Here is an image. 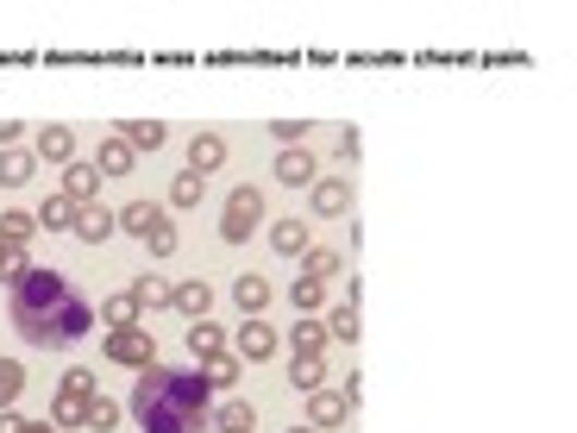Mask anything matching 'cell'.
<instances>
[{"mask_svg":"<svg viewBox=\"0 0 577 433\" xmlns=\"http://www.w3.org/2000/svg\"><path fill=\"white\" fill-rule=\"evenodd\" d=\"M57 389H70V396H100V383H95V371H88V364L63 371V383H57Z\"/></svg>","mask_w":577,"mask_h":433,"instance_id":"8d00e7d4","label":"cell"},{"mask_svg":"<svg viewBox=\"0 0 577 433\" xmlns=\"http://www.w3.org/2000/svg\"><path fill=\"white\" fill-rule=\"evenodd\" d=\"M289 433H321V428H289Z\"/></svg>","mask_w":577,"mask_h":433,"instance_id":"f6af8a7d","label":"cell"},{"mask_svg":"<svg viewBox=\"0 0 577 433\" xmlns=\"http://www.w3.org/2000/svg\"><path fill=\"white\" fill-rule=\"evenodd\" d=\"M100 327H107V333L145 327V308H139V296H132V289H113V296L100 302Z\"/></svg>","mask_w":577,"mask_h":433,"instance_id":"8fae6325","label":"cell"},{"mask_svg":"<svg viewBox=\"0 0 577 433\" xmlns=\"http://www.w3.org/2000/svg\"><path fill=\"white\" fill-rule=\"evenodd\" d=\"M113 232H120V220H113V207H100V202L75 207V227H70V239H82V245H107Z\"/></svg>","mask_w":577,"mask_h":433,"instance_id":"9c48e42d","label":"cell"},{"mask_svg":"<svg viewBox=\"0 0 577 433\" xmlns=\"http://www.w3.org/2000/svg\"><path fill=\"white\" fill-rule=\"evenodd\" d=\"M32 177H38V157L20 152V145H7V152H0V189H25Z\"/></svg>","mask_w":577,"mask_h":433,"instance_id":"d4e9b609","label":"cell"},{"mask_svg":"<svg viewBox=\"0 0 577 433\" xmlns=\"http://www.w3.org/2000/svg\"><path fill=\"white\" fill-rule=\"evenodd\" d=\"M226 352L239 358V364H271V358L283 352V333H276L264 314H245V321L232 327V339H226Z\"/></svg>","mask_w":577,"mask_h":433,"instance_id":"277c9868","label":"cell"},{"mask_svg":"<svg viewBox=\"0 0 577 433\" xmlns=\"http://www.w3.org/2000/svg\"><path fill=\"white\" fill-rule=\"evenodd\" d=\"M176 245H182V232H176V220H170V227H157V232L145 239V252H151V257H170Z\"/></svg>","mask_w":577,"mask_h":433,"instance_id":"74e56055","label":"cell"},{"mask_svg":"<svg viewBox=\"0 0 577 433\" xmlns=\"http://www.w3.org/2000/svg\"><path fill=\"white\" fill-rule=\"evenodd\" d=\"M289 308H296V314H321V308H326V282L296 277V282H289Z\"/></svg>","mask_w":577,"mask_h":433,"instance_id":"d6a6232c","label":"cell"},{"mask_svg":"<svg viewBox=\"0 0 577 433\" xmlns=\"http://www.w3.org/2000/svg\"><path fill=\"white\" fill-rule=\"evenodd\" d=\"M232 302H239V314H264V308L276 302V282L245 270V277H232Z\"/></svg>","mask_w":577,"mask_h":433,"instance_id":"9a60e30c","label":"cell"},{"mask_svg":"<svg viewBox=\"0 0 577 433\" xmlns=\"http://www.w3.org/2000/svg\"><path fill=\"white\" fill-rule=\"evenodd\" d=\"M88 402H95V396H70V389H57V396H50V421H57V428H88Z\"/></svg>","mask_w":577,"mask_h":433,"instance_id":"83f0119b","label":"cell"},{"mask_svg":"<svg viewBox=\"0 0 577 433\" xmlns=\"http://www.w3.org/2000/svg\"><path fill=\"white\" fill-rule=\"evenodd\" d=\"M283 346H289V352H326L333 339H326V321H321V314H296V327L283 333Z\"/></svg>","mask_w":577,"mask_h":433,"instance_id":"d6986e66","label":"cell"},{"mask_svg":"<svg viewBox=\"0 0 577 433\" xmlns=\"http://www.w3.org/2000/svg\"><path fill=\"white\" fill-rule=\"evenodd\" d=\"M271 177L283 182V189H308V182L321 177V164H314V152H308V145H283V152H276V164H271Z\"/></svg>","mask_w":577,"mask_h":433,"instance_id":"52a82bcc","label":"cell"},{"mask_svg":"<svg viewBox=\"0 0 577 433\" xmlns=\"http://www.w3.org/2000/svg\"><path fill=\"white\" fill-rule=\"evenodd\" d=\"M264 227H271V214H264V189L239 182V189L226 195V207H220V239L226 245H245L251 232H264Z\"/></svg>","mask_w":577,"mask_h":433,"instance_id":"3957f363","label":"cell"},{"mask_svg":"<svg viewBox=\"0 0 577 433\" xmlns=\"http://www.w3.org/2000/svg\"><path fill=\"white\" fill-rule=\"evenodd\" d=\"M7 321H13V333H20L25 346H38V352H70V346H82V339L95 333V308H88V296H82L63 270L32 264L25 277L7 282Z\"/></svg>","mask_w":577,"mask_h":433,"instance_id":"6da1fadb","label":"cell"},{"mask_svg":"<svg viewBox=\"0 0 577 433\" xmlns=\"http://www.w3.org/2000/svg\"><path fill=\"white\" fill-rule=\"evenodd\" d=\"M264 232H271V252L276 257H301L308 245H314V232L301 227V220H271Z\"/></svg>","mask_w":577,"mask_h":433,"instance_id":"44dd1931","label":"cell"},{"mask_svg":"<svg viewBox=\"0 0 577 433\" xmlns=\"http://www.w3.org/2000/svg\"><path fill=\"white\" fill-rule=\"evenodd\" d=\"M326 383V352H289V389L308 396V389H321Z\"/></svg>","mask_w":577,"mask_h":433,"instance_id":"ffe728a7","label":"cell"},{"mask_svg":"<svg viewBox=\"0 0 577 433\" xmlns=\"http://www.w3.org/2000/svg\"><path fill=\"white\" fill-rule=\"evenodd\" d=\"M100 352H107V364H120V371H145V364H157V333H151V327L107 333V339H100Z\"/></svg>","mask_w":577,"mask_h":433,"instance_id":"5b68a950","label":"cell"},{"mask_svg":"<svg viewBox=\"0 0 577 433\" xmlns=\"http://www.w3.org/2000/svg\"><path fill=\"white\" fill-rule=\"evenodd\" d=\"M339 396H346V402H351V408H358V402H364V377H358V371H351V377H346V383H339Z\"/></svg>","mask_w":577,"mask_h":433,"instance_id":"60d3db41","label":"cell"},{"mask_svg":"<svg viewBox=\"0 0 577 433\" xmlns=\"http://www.w3.org/2000/svg\"><path fill=\"white\" fill-rule=\"evenodd\" d=\"M308 214H314V220H339V214H351V182L346 177H314L308 182Z\"/></svg>","mask_w":577,"mask_h":433,"instance_id":"8992f818","label":"cell"},{"mask_svg":"<svg viewBox=\"0 0 577 433\" xmlns=\"http://www.w3.org/2000/svg\"><path fill=\"white\" fill-rule=\"evenodd\" d=\"M0 433H25V414H20V408H0Z\"/></svg>","mask_w":577,"mask_h":433,"instance_id":"b9f144b4","label":"cell"},{"mask_svg":"<svg viewBox=\"0 0 577 433\" xmlns=\"http://www.w3.org/2000/svg\"><path fill=\"white\" fill-rule=\"evenodd\" d=\"M326 339H339V346H358V339H364V314L339 302L333 314H326Z\"/></svg>","mask_w":577,"mask_h":433,"instance_id":"f546056e","label":"cell"},{"mask_svg":"<svg viewBox=\"0 0 577 433\" xmlns=\"http://www.w3.org/2000/svg\"><path fill=\"white\" fill-rule=\"evenodd\" d=\"M113 220H120V232H132V239H151L157 227H170V207H157V202H125V207H113Z\"/></svg>","mask_w":577,"mask_h":433,"instance_id":"30bf717a","label":"cell"},{"mask_svg":"<svg viewBox=\"0 0 577 433\" xmlns=\"http://www.w3.org/2000/svg\"><path fill=\"white\" fill-rule=\"evenodd\" d=\"M113 132H120V139H125L139 157H145V152H164V120H120Z\"/></svg>","mask_w":577,"mask_h":433,"instance_id":"484cf974","label":"cell"},{"mask_svg":"<svg viewBox=\"0 0 577 433\" xmlns=\"http://www.w3.org/2000/svg\"><path fill=\"white\" fill-rule=\"evenodd\" d=\"M226 339H232V333H226L220 321H214V314H207V321H189V352H195V358L226 352Z\"/></svg>","mask_w":577,"mask_h":433,"instance_id":"4316f807","label":"cell"},{"mask_svg":"<svg viewBox=\"0 0 577 433\" xmlns=\"http://www.w3.org/2000/svg\"><path fill=\"white\" fill-rule=\"evenodd\" d=\"M170 308L182 314V321H207L214 314V282H176V296H170Z\"/></svg>","mask_w":577,"mask_h":433,"instance_id":"2e32d148","label":"cell"},{"mask_svg":"<svg viewBox=\"0 0 577 433\" xmlns=\"http://www.w3.org/2000/svg\"><path fill=\"white\" fill-rule=\"evenodd\" d=\"M0 239H7V245H32V239H38V220H32L25 207H7V214H0Z\"/></svg>","mask_w":577,"mask_h":433,"instance_id":"4dcf8cb0","label":"cell"},{"mask_svg":"<svg viewBox=\"0 0 577 433\" xmlns=\"http://www.w3.org/2000/svg\"><path fill=\"white\" fill-rule=\"evenodd\" d=\"M38 164H57V170H63V164H75V132L70 127H38Z\"/></svg>","mask_w":577,"mask_h":433,"instance_id":"e0dca14e","label":"cell"},{"mask_svg":"<svg viewBox=\"0 0 577 433\" xmlns=\"http://www.w3.org/2000/svg\"><path fill=\"white\" fill-rule=\"evenodd\" d=\"M301 132H308V120H271L276 152H283V145H301Z\"/></svg>","mask_w":577,"mask_h":433,"instance_id":"f35d334b","label":"cell"},{"mask_svg":"<svg viewBox=\"0 0 577 433\" xmlns=\"http://www.w3.org/2000/svg\"><path fill=\"white\" fill-rule=\"evenodd\" d=\"M125 414L139 421V433H207L214 421V389L201 383V371H176V364H145Z\"/></svg>","mask_w":577,"mask_h":433,"instance_id":"7a4b0ae2","label":"cell"},{"mask_svg":"<svg viewBox=\"0 0 577 433\" xmlns=\"http://www.w3.org/2000/svg\"><path fill=\"white\" fill-rule=\"evenodd\" d=\"M25 270H32V257H25V245H7V239H0V282L25 277Z\"/></svg>","mask_w":577,"mask_h":433,"instance_id":"d590c367","label":"cell"},{"mask_svg":"<svg viewBox=\"0 0 577 433\" xmlns=\"http://www.w3.org/2000/svg\"><path fill=\"white\" fill-rule=\"evenodd\" d=\"M20 132H25L20 120H0V152H7V145H20Z\"/></svg>","mask_w":577,"mask_h":433,"instance_id":"7bdbcfd3","label":"cell"},{"mask_svg":"<svg viewBox=\"0 0 577 433\" xmlns=\"http://www.w3.org/2000/svg\"><path fill=\"white\" fill-rule=\"evenodd\" d=\"M32 220H38L45 232H70V227H75V202L63 195V189H50L45 202H38V214H32Z\"/></svg>","mask_w":577,"mask_h":433,"instance_id":"603a6c76","label":"cell"},{"mask_svg":"<svg viewBox=\"0 0 577 433\" xmlns=\"http://www.w3.org/2000/svg\"><path fill=\"white\" fill-rule=\"evenodd\" d=\"M25 396V364L20 358H0V408H13Z\"/></svg>","mask_w":577,"mask_h":433,"instance_id":"836d02e7","label":"cell"},{"mask_svg":"<svg viewBox=\"0 0 577 433\" xmlns=\"http://www.w3.org/2000/svg\"><path fill=\"white\" fill-rule=\"evenodd\" d=\"M245 377V364H239V358L232 352H214V358H201V383H207V389H214V396H220V389H232V383Z\"/></svg>","mask_w":577,"mask_h":433,"instance_id":"cb8c5ba5","label":"cell"},{"mask_svg":"<svg viewBox=\"0 0 577 433\" xmlns=\"http://www.w3.org/2000/svg\"><path fill=\"white\" fill-rule=\"evenodd\" d=\"M201 195H207V177H195V170L170 177V207H201Z\"/></svg>","mask_w":577,"mask_h":433,"instance_id":"1f68e13d","label":"cell"},{"mask_svg":"<svg viewBox=\"0 0 577 433\" xmlns=\"http://www.w3.org/2000/svg\"><path fill=\"white\" fill-rule=\"evenodd\" d=\"M207 433H257V408L239 402V396H220V402H214V421H207Z\"/></svg>","mask_w":577,"mask_h":433,"instance_id":"4fadbf2b","label":"cell"},{"mask_svg":"<svg viewBox=\"0 0 577 433\" xmlns=\"http://www.w3.org/2000/svg\"><path fill=\"white\" fill-rule=\"evenodd\" d=\"M333 152L346 157V164H358V152H364V145H358V127H339V139H333Z\"/></svg>","mask_w":577,"mask_h":433,"instance_id":"ab89813d","label":"cell"},{"mask_svg":"<svg viewBox=\"0 0 577 433\" xmlns=\"http://www.w3.org/2000/svg\"><path fill=\"white\" fill-rule=\"evenodd\" d=\"M339 270H346V257L333 252V245H308L301 252V277L308 282H339Z\"/></svg>","mask_w":577,"mask_h":433,"instance_id":"7402d4cb","label":"cell"},{"mask_svg":"<svg viewBox=\"0 0 577 433\" xmlns=\"http://www.w3.org/2000/svg\"><path fill=\"white\" fill-rule=\"evenodd\" d=\"M25 433H57V421H25Z\"/></svg>","mask_w":577,"mask_h":433,"instance_id":"ee69618b","label":"cell"},{"mask_svg":"<svg viewBox=\"0 0 577 433\" xmlns=\"http://www.w3.org/2000/svg\"><path fill=\"white\" fill-rule=\"evenodd\" d=\"M120 414H125L120 402H107V396H95V402H88V433H113V428H120Z\"/></svg>","mask_w":577,"mask_h":433,"instance_id":"e575fe53","label":"cell"},{"mask_svg":"<svg viewBox=\"0 0 577 433\" xmlns=\"http://www.w3.org/2000/svg\"><path fill=\"white\" fill-rule=\"evenodd\" d=\"M132 164H139V152L125 145L120 132H100V145H95V170L100 177H132Z\"/></svg>","mask_w":577,"mask_h":433,"instance_id":"7c38bea8","label":"cell"},{"mask_svg":"<svg viewBox=\"0 0 577 433\" xmlns=\"http://www.w3.org/2000/svg\"><path fill=\"white\" fill-rule=\"evenodd\" d=\"M351 421V402L339 396V389H308V428H321V433H333V428H346Z\"/></svg>","mask_w":577,"mask_h":433,"instance_id":"ba28073f","label":"cell"},{"mask_svg":"<svg viewBox=\"0 0 577 433\" xmlns=\"http://www.w3.org/2000/svg\"><path fill=\"white\" fill-rule=\"evenodd\" d=\"M220 164H226V139L220 132H195V139H189V170H195V177H214Z\"/></svg>","mask_w":577,"mask_h":433,"instance_id":"ac0fdd59","label":"cell"},{"mask_svg":"<svg viewBox=\"0 0 577 433\" xmlns=\"http://www.w3.org/2000/svg\"><path fill=\"white\" fill-rule=\"evenodd\" d=\"M125 289H132V296H139V308H145V314H157V308H170V296H176V282H164V277H132L125 282Z\"/></svg>","mask_w":577,"mask_h":433,"instance_id":"f1b7e54d","label":"cell"},{"mask_svg":"<svg viewBox=\"0 0 577 433\" xmlns=\"http://www.w3.org/2000/svg\"><path fill=\"white\" fill-rule=\"evenodd\" d=\"M57 189H63L75 207H88V202H100V170L75 157V164H63V182H57Z\"/></svg>","mask_w":577,"mask_h":433,"instance_id":"5bb4252c","label":"cell"}]
</instances>
